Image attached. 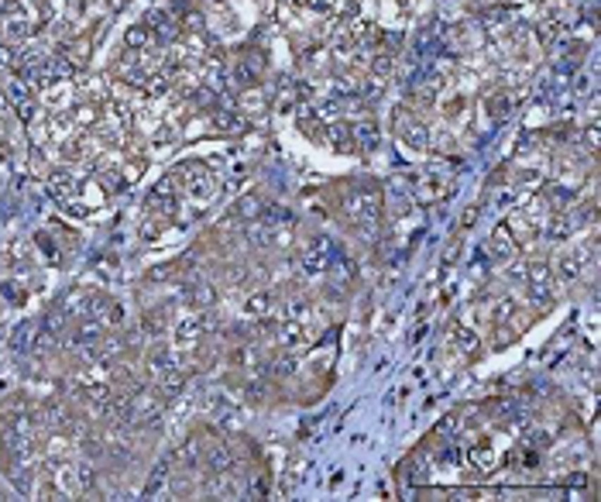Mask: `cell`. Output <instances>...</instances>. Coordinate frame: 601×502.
Segmentation results:
<instances>
[{
	"label": "cell",
	"mask_w": 601,
	"mask_h": 502,
	"mask_svg": "<svg viewBox=\"0 0 601 502\" xmlns=\"http://www.w3.org/2000/svg\"><path fill=\"white\" fill-rule=\"evenodd\" d=\"M340 217L351 220L358 231H371L382 220V189L378 186H347L337 200Z\"/></svg>",
	"instance_id": "obj_1"
},
{
	"label": "cell",
	"mask_w": 601,
	"mask_h": 502,
	"mask_svg": "<svg viewBox=\"0 0 601 502\" xmlns=\"http://www.w3.org/2000/svg\"><path fill=\"white\" fill-rule=\"evenodd\" d=\"M337 244L327 238V234H313V238L303 244V251H299V272L303 275H323V272H330L334 262H337V251H334Z\"/></svg>",
	"instance_id": "obj_2"
},
{
	"label": "cell",
	"mask_w": 601,
	"mask_h": 502,
	"mask_svg": "<svg viewBox=\"0 0 601 502\" xmlns=\"http://www.w3.org/2000/svg\"><path fill=\"white\" fill-rule=\"evenodd\" d=\"M553 282H557V275H553V268L547 262H536L526 268V296H529V303H536V306H553Z\"/></svg>",
	"instance_id": "obj_3"
},
{
	"label": "cell",
	"mask_w": 601,
	"mask_h": 502,
	"mask_svg": "<svg viewBox=\"0 0 601 502\" xmlns=\"http://www.w3.org/2000/svg\"><path fill=\"white\" fill-rule=\"evenodd\" d=\"M183 299L193 306V310H213V303H217V286L207 282V279H186L183 282Z\"/></svg>",
	"instance_id": "obj_4"
},
{
	"label": "cell",
	"mask_w": 601,
	"mask_h": 502,
	"mask_svg": "<svg viewBox=\"0 0 601 502\" xmlns=\"http://www.w3.org/2000/svg\"><path fill=\"white\" fill-rule=\"evenodd\" d=\"M275 303H279V296L272 289H251L244 296V303H241V310H244V317L248 320H268L275 313Z\"/></svg>",
	"instance_id": "obj_5"
},
{
	"label": "cell",
	"mask_w": 601,
	"mask_h": 502,
	"mask_svg": "<svg viewBox=\"0 0 601 502\" xmlns=\"http://www.w3.org/2000/svg\"><path fill=\"white\" fill-rule=\"evenodd\" d=\"M591 258V251H567V255H560L557 258V268H553V275L557 279H564V282H574V279H581V272H584V262Z\"/></svg>",
	"instance_id": "obj_6"
},
{
	"label": "cell",
	"mask_w": 601,
	"mask_h": 502,
	"mask_svg": "<svg viewBox=\"0 0 601 502\" xmlns=\"http://www.w3.org/2000/svg\"><path fill=\"white\" fill-rule=\"evenodd\" d=\"M169 323H172V310L165 306V303H158L152 310H145V317H141V327H145V334L148 337H162L165 330H169Z\"/></svg>",
	"instance_id": "obj_7"
},
{
	"label": "cell",
	"mask_w": 601,
	"mask_h": 502,
	"mask_svg": "<svg viewBox=\"0 0 601 502\" xmlns=\"http://www.w3.org/2000/svg\"><path fill=\"white\" fill-rule=\"evenodd\" d=\"M450 341L457 344V351H461V354H468V358H478V351H481L478 334H474L471 327H464L461 320H454V323H450Z\"/></svg>",
	"instance_id": "obj_8"
},
{
	"label": "cell",
	"mask_w": 601,
	"mask_h": 502,
	"mask_svg": "<svg viewBox=\"0 0 601 502\" xmlns=\"http://www.w3.org/2000/svg\"><path fill=\"white\" fill-rule=\"evenodd\" d=\"M543 200H547L550 210L567 213V210H571V207L577 203V200H581V196H577L571 186H543Z\"/></svg>",
	"instance_id": "obj_9"
},
{
	"label": "cell",
	"mask_w": 601,
	"mask_h": 502,
	"mask_svg": "<svg viewBox=\"0 0 601 502\" xmlns=\"http://www.w3.org/2000/svg\"><path fill=\"white\" fill-rule=\"evenodd\" d=\"M488 255H492V262H495V265L509 262V258L516 255V238H512V231H509L505 224L492 234V248H488Z\"/></svg>",
	"instance_id": "obj_10"
},
{
	"label": "cell",
	"mask_w": 601,
	"mask_h": 502,
	"mask_svg": "<svg viewBox=\"0 0 601 502\" xmlns=\"http://www.w3.org/2000/svg\"><path fill=\"white\" fill-rule=\"evenodd\" d=\"M399 131H402V141H406L413 152H426V148H430V131H426V124L416 121V117H413V121H402Z\"/></svg>",
	"instance_id": "obj_11"
},
{
	"label": "cell",
	"mask_w": 601,
	"mask_h": 502,
	"mask_svg": "<svg viewBox=\"0 0 601 502\" xmlns=\"http://www.w3.org/2000/svg\"><path fill=\"white\" fill-rule=\"evenodd\" d=\"M262 213H265V200L258 196V193H248V196L237 200V207L231 210V217H241L244 224H251V220H258Z\"/></svg>",
	"instance_id": "obj_12"
},
{
	"label": "cell",
	"mask_w": 601,
	"mask_h": 502,
	"mask_svg": "<svg viewBox=\"0 0 601 502\" xmlns=\"http://www.w3.org/2000/svg\"><path fill=\"white\" fill-rule=\"evenodd\" d=\"M49 189H52V196H59V200H69L73 189H76V176L69 169H55L52 176H49Z\"/></svg>",
	"instance_id": "obj_13"
},
{
	"label": "cell",
	"mask_w": 601,
	"mask_h": 502,
	"mask_svg": "<svg viewBox=\"0 0 601 502\" xmlns=\"http://www.w3.org/2000/svg\"><path fill=\"white\" fill-rule=\"evenodd\" d=\"M169 475H172V461L155 465V472H152V478H148V485L141 489V499H155L158 489H165V485H169Z\"/></svg>",
	"instance_id": "obj_14"
},
{
	"label": "cell",
	"mask_w": 601,
	"mask_h": 502,
	"mask_svg": "<svg viewBox=\"0 0 601 502\" xmlns=\"http://www.w3.org/2000/svg\"><path fill=\"white\" fill-rule=\"evenodd\" d=\"M437 437H447V441H454V437H461L464 434V410H454V413H447L444 420L437 423V430H433Z\"/></svg>",
	"instance_id": "obj_15"
},
{
	"label": "cell",
	"mask_w": 601,
	"mask_h": 502,
	"mask_svg": "<svg viewBox=\"0 0 601 502\" xmlns=\"http://www.w3.org/2000/svg\"><path fill=\"white\" fill-rule=\"evenodd\" d=\"M213 128L220 134H241L244 131V117L234 114V110H217L213 114Z\"/></svg>",
	"instance_id": "obj_16"
},
{
	"label": "cell",
	"mask_w": 601,
	"mask_h": 502,
	"mask_svg": "<svg viewBox=\"0 0 601 502\" xmlns=\"http://www.w3.org/2000/svg\"><path fill=\"white\" fill-rule=\"evenodd\" d=\"M310 313H313V299H310L306 292H296V296L286 303V320H299V323H303Z\"/></svg>",
	"instance_id": "obj_17"
},
{
	"label": "cell",
	"mask_w": 601,
	"mask_h": 502,
	"mask_svg": "<svg viewBox=\"0 0 601 502\" xmlns=\"http://www.w3.org/2000/svg\"><path fill=\"white\" fill-rule=\"evenodd\" d=\"M351 138L361 145V148H378V124L375 121H358L351 128Z\"/></svg>",
	"instance_id": "obj_18"
},
{
	"label": "cell",
	"mask_w": 601,
	"mask_h": 502,
	"mask_svg": "<svg viewBox=\"0 0 601 502\" xmlns=\"http://www.w3.org/2000/svg\"><path fill=\"white\" fill-rule=\"evenodd\" d=\"M574 234V220L567 213H557L553 220H547V238L550 241H567Z\"/></svg>",
	"instance_id": "obj_19"
},
{
	"label": "cell",
	"mask_w": 601,
	"mask_h": 502,
	"mask_svg": "<svg viewBox=\"0 0 601 502\" xmlns=\"http://www.w3.org/2000/svg\"><path fill=\"white\" fill-rule=\"evenodd\" d=\"M152 42V31H148V25L141 21V25H131L128 28V35H124V45L128 49H141V45H148Z\"/></svg>",
	"instance_id": "obj_20"
},
{
	"label": "cell",
	"mask_w": 601,
	"mask_h": 502,
	"mask_svg": "<svg viewBox=\"0 0 601 502\" xmlns=\"http://www.w3.org/2000/svg\"><path fill=\"white\" fill-rule=\"evenodd\" d=\"M392 69H395V55L389 52V49L371 59V73H375L378 80H382V76H392Z\"/></svg>",
	"instance_id": "obj_21"
},
{
	"label": "cell",
	"mask_w": 601,
	"mask_h": 502,
	"mask_svg": "<svg viewBox=\"0 0 601 502\" xmlns=\"http://www.w3.org/2000/svg\"><path fill=\"white\" fill-rule=\"evenodd\" d=\"M505 114H509V97H505V93H498V97H488V117L502 121Z\"/></svg>",
	"instance_id": "obj_22"
},
{
	"label": "cell",
	"mask_w": 601,
	"mask_h": 502,
	"mask_svg": "<svg viewBox=\"0 0 601 502\" xmlns=\"http://www.w3.org/2000/svg\"><path fill=\"white\" fill-rule=\"evenodd\" d=\"M519 183H523V186H540V183H543V172H540V169H523V172H519Z\"/></svg>",
	"instance_id": "obj_23"
},
{
	"label": "cell",
	"mask_w": 601,
	"mask_h": 502,
	"mask_svg": "<svg viewBox=\"0 0 601 502\" xmlns=\"http://www.w3.org/2000/svg\"><path fill=\"white\" fill-rule=\"evenodd\" d=\"M584 145H588L591 152L598 148V128H588V134H584Z\"/></svg>",
	"instance_id": "obj_24"
},
{
	"label": "cell",
	"mask_w": 601,
	"mask_h": 502,
	"mask_svg": "<svg viewBox=\"0 0 601 502\" xmlns=\"http://www.w3.org/2000/svg\"><path fill=\"white\" fill-rule=\"evenodd\" d=\"M474 217H478V207L464 210V217H461V227H471V224H474Z\"/></svg>",
	"instance_id": "obj_25"
}]
</instances>
